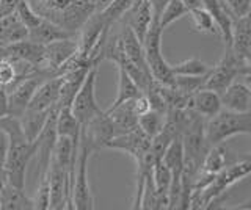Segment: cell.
I'll return each instance as SVG.
<instances>
[{"mask_svg": "<svg viewBox=\"0 0 251 210\" xmlns=\"http://www.w3.org/2000/svg\"><path fill=\"white\" fill-rule=\"evenodd\" d=\"M175 75H206L210 68L200 58H187L177 65H171Z\"/></svg>", "mask_w": 251, "mask_h": 210, "instance_id": "31", "label": "cell"}, {"mask_svg": "<svg viewBox=\"0 0 251 210\" xmlns=\"http://www.w3.org/2000/svg\"><path fill=\"white\" fill-rule=\"evenodd\" d=\"M65 38H78V35H74L68 32V30L58 27L57 24L53 22L47 21L43 18V21L33 28L28 30V40L35 41L38 44H49L52 41H57V40H65Z\"/></svg>", "mask_w": 251, "mask_h": 210, "instance_id": "20", "label": "cell"}, {"mask_svg": "<svg viewBox=\"0 0 251 210\" xmlns=\"http://www.w3.org/2000/svg\"><path fill=\"white\" fill-rule=\"evenodd\" d=\"M77 50V38H65V40H57L46 44V71H50L53 75H58L60 68L71 57H74Z\"/></svg>", "mask_w": 251, "mask_h": 210, "instance_id": "13", "label": "cell"}, {"mask_svg": "<svg viewBox=\"0 0 251 210\" xmlns=\"http://www.w3.org/2000/svg\"><path fill=\"white\" fill-rule=\"evenodd\" d=\"M8 115V93L3 87H0V119Z\"/></svg>", "mask_w": 251, "mask_h": 210, "instance_id": "38", "label": "cell"}, {"mask_svg": "<svg viewBox=\"0 0 251 210\" xmlns=\"http://www.w3.org/2000/svg\"><path fill=\"white\" fill-rule=\"evenodd\" d=\"M0 129L8 137V147L5 155V174L13 185L25 188V173L30 160L36 155V141L24 134L21 119L6 115L0 119Z\"/></svg>", "mask_w": 251, "mask_h": 210, "instance_id": "1", "label": "cell"}, {"mask_svg": "<svg viewBox=\"0 0 251 210\" xmlns=\"http://www.w3.org/2000/svg\"><path fill=\"white\" fill-rule=\"evenodd\" d=\"M243 60H245V63L251 66V47L245 52V55H243Z\"/></svg>", "mask_w": 251, "mask_h": 210, "instance_id": "43", "label": "cell"}, {"mask_svg": "<svg viewBox=\"0 0 251 210\" xmlns=\"http://www.w3.org/2000/svg\"><path fill=\"white\" fill-rule=\"evenodd\" d=\"M188 108L193 110L195 113L201 115L202 118L210 119L214 118L215 115H218L223 110V104H222V96L218 93L207 90V88H201L190 96V102H188Z\"/></svg>", "mask_w": 251, "mask_h": 210, "instance_id": "16", "label": "cell"}, {"mask_svg": "<svg viewBox=\"0 0 251 210\" xmlns=\"http://www.w3.org/2000/svg\"><path fill=\"white\" fill-rule=\"evenodd\" d=\"M110 115V118L113 121V127H115V137L118 135H124L127 132L135 130L138 126V115L133 112V105L132 100L121 104L120 107H116L115 110L107 112Z\"/></svg>", "mask_w": 251, "mask_h": 210, "instance_id": "21", "label": "cell"}, {"mask_svg": "<svg viewBox=\"0 0 251 210\" xmlns=\"http://www.w3.org/2000/svg\"><path fill=\"white\" fill-rule=\"evenodd\" d=\"M235 209H237V210H251V199L242 202V204H239Z\"/></svg>", "mask_w": 251, "mask_h": 210, "instance_id": "42", "label": "cell"}, {"mask_svg": "<svg viewBox=\"0 0 251 210\" xmlns=\"http://www.w3.org/2000/svg\"><path fill=\"white\" fill-rule=\"evenodd\" d=\"M28 38V28L24 25L16 13L0 18V46L6 47L13 43H18Z\"/></svg>", "mask_w": 251, "mask_h": 210, "instance_id": "19", "label": "cell"}, {"mask_svg": "<svg viewBox=\"0 0 251 210\" xmlns=\"http://www.w3.org/2000/svg\"><path fill=\"white\" fill-rule=\"evenodd\" d=\"M33 206L36 210H47L50 207V185H49V177L43 176L39 179V187L36 191V196L33 198Z\"/></svg>", "mask_w": 251, "mask_h": 210, "instance_id": "35", "label": "cell"}, {"mask_svg": "<svg viewBox=\"0 0 251 210\" xmlns=\"http://www.w3.org/2000/svg\"><path fill=\"white\" fill-rule=\"evenodd\" d=\"M237 80H242V82H245L247 85H250L251 87V66L250 65H243L240 68V72H239V79Z\"/></svg>", "mask_w": 251, "mask_h": 210, "instance_id": "39", "label": "cell"}, {"mask_svg": "<svg viewBox=\"0 0 251 210\" xmlns=\"http://www.w3.org/2000/svg\"><path fill=\"white\" fill-rule=\"evenodd\" d=\"M170 0H151V8H152V19L162 18V13L165 10V6L168 5Z\"/></svg>", "mask_w": 251, "mask_h": 210, "instance_id": "37", "label": "cell"}, {"mask_svg": "<svg viewBox=\"0 0 251 210\" xmlns=\"http://www.w3.org/2000/svg\"><path fill=\"white\" fill-rule=\"evenodd\" d=\"M24 77L18 75V69H16L14 61L10 58H2L0 60V87L5 90H10L14 83H18Z\"/></svg>", "mask_w": 251, "mask_h": 210, "instance_id": "33", "label": "cell"}, {"mask_svg": "<svg viewBox=\"0 0 251 210\" xmlns=\"http://www.w3.org/2000/svg\"><path fill=\"white\" fill-rule=\"evenodd\" d=\"M152 179H154L155 188L159 191V194H162L163 198H168V201H170L171 171L167 165H165L163 160L155 162V165L152 168Z\"/></svg>", "mask_w": 251, "mask_h": 210, "instance_id": "30", "label": "cell"}, {"mask_svg": "<svg viewBox=\"0 0 251 210\" xmlns=\"http://www.w3.org/2000/svg\"><path fill=\"white\" fill-rule=\"evenodd\" d=\"M61 83H63L61 75L52 77V79L46 80L41 87L36 90L35 96L31 97L27 110L46 112V110H52L53 107H58Z\"/></svg>", "mask_w": 251, "mask_h": 210, "instance_id": "15", "label": "cell"}, {"mask_svg": "<svg viewBox=\"0 0 251 210\" xmlns=\"http://www.w3.org/2000/svg\"><path fill=\"white\" fill-rule=\"evenodd\" d=\"M112 2H113V0H91V3L94 6V11H98V13L104 11Z\"/></svg>", "mask_w": 251, "mask_h": 210, "instance_id": "40", "label": "cell"}, {"mask_svg": "<svg viewBox=\"0 0 251 210\" xmlns=\"http://www.w3.org/2000/svg\"><path fill=\"white\" fill-rule=\"evenodd\" d=\"M223 108L231 112H251V87L242 80H235L222 94Z\"/></svg>", "mask_w": 251, "mask_h": 210, "instance_id": "17", "label": "cell"}, {"mask_svg": "<svg viewBox=\"0 0 251 210\" xmlns=\"http://www.w3.org/2000/svg\"><path fill=\"white\" fill-rule=\"evenodd\" d=\"M121 22L129 25L133 30V33L137 35L138 40L143 43L152 22L151 0H135L133 5L129 8V11L123 16Z\"/></svg>", "mask_w": 251, "mask_h": 210, "instance_id": "14", "label": "cell"}, {"mask_svg": "<svg viewBox=\"0 0 251 210\" xmlns=\"http://www.w3.org/2000/svg\"><path fill=\"white\" fill-rule=\"evenodd\" d=\"M162 33L163 30L160 27V21L152 19L151 27H149L143 41L145 55L154 80L162 85H167V87H175L176 75L173 72L171 65L162 55Z\"/></svg>", "mask_w": 251, "mask_h": 210, "instance_id": "5", "label": "cell"}, {"mask_svg": "<svg viewBox=\"0 0 251 210\" xmlns=\"http://www.w3.org/2000/svg\"><path fill=\"white\" fill-rule=\"evenodd\" d=\"M231 47L239 57L243 58L245 52L251 47V14L235 18L232 22V44Z\"/></svg>", "mask_w": 251, "mask_h": 210, "instance_id": "22", "label": "cell"}, {"mask_svg": "<svg viewBox=\"0 0 251 210\" xmlns=\"http://www.w3.org/2000/svg\"><path fill=\"white\" fill-rule=\"evenodd\" d=\"M80 122L73 113L71 107H63L57 115V134L58 137H69L73 140L80 138Z\"/></svg>", "mask_w": 251, "mask_h": 210, "instance_id": "25", "label": "cell"}, {"mask_svg": "<svg viewBox=\"0 0 251 210\" xmlns=\"http://www.w3.org/2000/svg\"><path fill=\"white\" fill-rule=\"evenodd\" d=\"M50 112L52 110H46V112L25 110V113L19 118L21 124H22V129H24V134H25V137L30 140V141H36V138L39 137V134H41L46 126Z\"/></svg>", "mask_w": 251, "mask_h": 210, "instance_id": "24", "label": "cell"}, {"mask_svg": "<svg viewBox=\"0 0 251 210\" xmlns=\"http://www.w3.org/2000/svg\"><path fill=\"white\" fill-rule=\"evenodd\" d=\"M133 2H135V0H113V2L110 3L104 11H100L102 18H104V21H105V24L108 27H113L115 24H118V22L123 19L124 14L129 11V8L133 5Z\"/></svg>", "mask_w": 251, "mask_h": 210, "instance_id": "29", "label": "cell"}, {"mask_svg": "<svg viewBox=\"0 0 251 210\" xmlns=\"http://www.w3.org/2000/svg\"><path fill=\"white\" fill-rule=\"evenodd\" d=\"M243 65H245V60L239 57L231 46H226L225 55L220 60V63L214 68H210V71L207 74V80L204 83V88L215 91L222 96L226 91V88L239 79L240 68Z\"/></svg>", "mask_w": 251, "mask_h": 210, "instance_id": "8", "label": "cell"}, {"mask_svg": "<svg viewBox=\"0 0 251 210\" xmlns=\"http://www.w3.org/2000/svg\"><path fill=\"white\" fill-rule=\"evenodd\" d=\"M234 18L245 16L250 13V0H222Z\"/></svg>", "mask_w": 251, "mask_h": 210, "instance_id": "36", "label": "cell"}, {"mask_svg": "<svg viewBox=\"0 0 251 210\" xmlns=\"http://www.w3.org/2000/svg\"><path fill=\"white\" fill-rule=\"evenodd\" d=\"M16 14H18L19 19L24 22V25H25L28 30L36 27L39 22L43 21V16H39V14L31 8V5L27 2V0H21L18 8H16Z\"/></svg>", "mask_w": 251, "mask_h": 210, "instance_id": "34", "label": "cell"}, {"mask_svg": "<svg viewBox=\"0 0 251 210\" xmlns=\"http://www.w3.org/2000/svg\"><path fill=\"white\" fill-rule=\"evenodd\" d=\"M206 80H207V74L206 75H176L175 87L179 91H182L184 94L192 96L193 93L204 88Z\"/></svg>", "mask_w": 251, "mask_h": 210, "instance_id": "32", "label": "cell"}, {"mask_svg": "<svg viewBox=\"0 0 251 210\" xmlns=\"http://www.w3.org/2000/svg\"><path fill=\"white\" fill-rule=\"evenodd\" d=\"M93 154L90 146L85 141L78 143V155L75 163L74 173V184H73V207L74 210H93L94 209V198L91 193V187L88 181V159Z\"/></svg>", "mask_w": 251, "mask_h": 210, "instance_id": "7", "label": "cell"}, {"mask_svg": "<svg viewBox=\"0 0 251 210\" xmlns=\"http://www.w3.org/2000/svg\"><path fill=\"white\" fill-rule=\"evenodd\" d=\"M0 60H2V58H0Z\"/></svg>", "mask_w": 251, "mask_h": 210, "instance_id": "45", "label": "cell"}, {"mask_svg": "<svg viewBox=\"0 0 251 210\" xmlns=\"http://www.w3.org/2000/svg\"><path fill=\"white\" fill-rule=\"evenodd\" d=\"M39 16L68 32L78 35L82 25L94 13L91 0H27Z\"/></svg>", "mask_w": 251, "mask_h": 210, "instance_id": "2", "label": "cell"}, {"mask_svg": "<svg viewBox=\"0 0 251 210\" xmlns=\"http://www.w3.org/2000/svg\"><path fill=\"white\" fill-rule=\"evenodd\" d=\"M3 58L25 61L36 69H44L46 71V46L38 44L28 40V38L6 46Z\"/></svg>", "mask_w": 251, "mask_h": 210, "instance_id": "11", "label": "cell"}, {"mask_svg": "<svg viewBox=\"0 0 251 210\" xmlns=\"http://www.w3.org/2000/svg\"><path fill=\"white\" fill-rule=\"evenodd\" d=\"M248 174H251V155L242 157L231 165H226L209 185H206L200 191H193L190 209H207L212 201L223 196L231 185L247 177Z\"/></svg>", "mask_w": 251, "mask_h": 210, "instance_id": "3", "label": "cell"}, {"mask_svg": "<svg viewBox=\"0 0 251 210\" xmlns=\"http://www.w3.org/2000/svg\"><path fill=\"white\" fill-rule=\"evenodd\" d=\"M0 209L2 210H31L35 209L33 199L25 194V188L13 185L10 181H5L0 191Z\"/></svg>", "mask_w": 251, "mask_h": 210, "instance_id": "18", "label": "cell"}, {"mask_svg": "<svg viewBox=\"0 0 251 210\" xmlns=\"http://www.w3.org/2000/svg\"><path fill=\"white\" fill-rule=\"evenodd\" d=\"M190 14V10L187 8V5L182 2V0H170L168 5L165 6V10L162 13L160 18V27L165 32L171 24H175L176 21L182 19L185 16Z\"/></svg>", "mask_w": 251, "mask_h": 210, "instance_id": "28", "label": "cell"}, {"mask_svg": "<svg viewBox=\"0 0 251 210\" xmlns=\"http://www.w3.org/2000/svg\"><path fill=\"white\" fill-rule=\"evenodd\" d=\"M188 16L193 19L195 32L207 33V35H217V33H220L215 19L212 18V14L206 8H204V6H198V8L192 10Z\"/></svg>", "mask_w": 251, "mask_h": 210, "instance_id": "26", "label": "cell"}, {"mask_svg": "<svg viewBox=\"0 0 251 210\" xmlns=\"http://www.w3.org/2000/svg\"><path fill=\"white\" fill-rule=\"evenodd\" d=\"M112 138H115V127L107 112H102L98 116H94L80 129V140L90 146L93 152H98L107 147V143Z\"/></svg>", "mask_w": 251, "mask_h": 210, "instance_id": "10", "label": "cell"}, {"mask_svg": "<svg viewBox=\"0 0 251 210\" xmlns=\"http://www.w3.org/2000/svg\"><path fill=\"white\" fill-rule=\"evenodd\" d=\"M250 14H251V0H250Z\"/></svg>", "mask_w": 251, "mask_h": 210, "instance_id": "44", "label": "cell"}, {"mask_svg": "<svg viewBox=\"0 0 251 210\" xmlns=\"http://www.w3.org/2000/svg\"><path fill=\"white\" fill-rule=\"evenodd\" d=\"M151 140L152 138H149L143 130L137 127L135 130L127 132V134L112 138L107 143V147L108 149H118V151L127 152L130 157H133L137 162L141 157H145L149 146H151Z\"/></svg>", "mask_w": 251, "mask_h": 210, "instance_id": "12", "label": "cell"}, {"mask_svg": "<svg viewBox=\"0 0 251 210\" xmlns=\"http://www.w3.org/2000/svg\"><path fill=\"white\" fill-rule=\"evenodd\" d=\"M52 77H57V75H53L50 71H44V69H35L33 72H30L28 75L24 77V79H21L18 83H14L10 90H6L8 115L21 118V116L25 113L36 90L41 87L46 80L52 79Z\"/></svg>", "mask_w": 251, "mask_h": 210, "instance_id": "6", "label": "cell"}, {"mask_svg": "<svg viewBox=\"0 0 251 210\" xmlns=\"http://www.w3.org/2000/svg\"><path fill=\"white\" fill-rule=\"evenodd\" d=\"M98 68L93 66L90 69V72L86 74L85 80L82 83L80 90L77 91V94L73 100V113L77 118V121L80 122V126H85L86 122L91 121L94 116H98L104 110H100V107L96 102V77H98Z\"/></svg>", "mask_w": 251, "mask_h": 210, "instance_id": "9", "label": "cell"}, {"mask_svg": "<svg viewBox=\"0 0 251 210\" xmlns=\"http://www.w3.org/2000/svg\"><path fill=\"white\" fill-rule=\"evenodd\" d=\"M118 71H120V83H118V94H116V99L115 102L110 105L105 112H112L115 110L116 107H120L121 104L127 102V100H132L138 97L140 94H143V91L140 90L138 85L133 82L132 77L126 72V69L123 68H118Z\"/></svg>", "mask_w": 251, "mask_h": 210, "instance_id": "23", "label": "cell"}, {"mask_svg": "<svg viewBox=\"0 0 251 210\" xmlns=\"http://www.w3.org/2000/svg\"><path fill=\"white\" fill-rule=\"evenodd\" d=\"M165 115L167 113L157 112V110H152L151 108L148 113L141 115L138 118V126L149 138H154L155 135L160 134L163 126H165Z\"/></svg>", "mask_w": 251, "mask_h": 210, "instance_id": "27", "label": "cell"}, {"mask_svg": "<svg viewBox=\"0 0 251 210\" xmlns=\"http://www.w3.org/2000/svg\"><path fill=\"white\" fill-rule=\"evenodd\" d=\"M240 134L251 135V112L240 113L225 108L206 121V140L210 147L223 144L227 138Z\"/></svg>", "mask_w": 251, "mask_h": 210, "instance_id": "4", "label": "cell"}, {"mask_svg": "<svg viewBox=\"0 0 251 210\" xmlns=\"http://www.w3.org/2000/svg\"><path fill=\"white\" fill-rule=\"evenodd\" d=\"M182 2L187 5V8L188 10H195V8H198V6H202V2L201 0H182Z\"/></svg>", "mask_w": 251, "mask_h": 210, "instance_id": "41", "label": "cell"}]
</instances>
